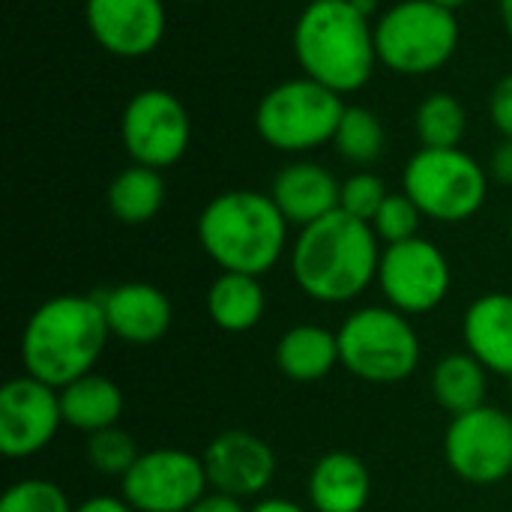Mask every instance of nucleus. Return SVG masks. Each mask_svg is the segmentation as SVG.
Listing matches in <instances>:
<instances>
[{"label":"nucleus","mask_w":512,"mask_h":512,"mask_svg":"<svg viewBox=\"0 0 512 512\" xmlns=\"http://www.w3.org/2000/svg\"><path fill=\"white\" fill-rule=\"evenodd\" d=\"M381 240L369 222L336 210L297 231L288 249L291 279L321 306H345L378 282Z\"/></svg>","instance_id":"f257e3e1"},{"label":"nucleus","mask_w":512,"mask_h":512,"mask_svg":"<svg viewBox=\"0 0 512 512\" xmlns=\"http://www.w3.org/2000/svg\"><path fill=\"white\" fill-rule=\"evenodd\" d=\"M111 330L96 294H54L24 321L18 360L24 375L63 390L96 372Z\"/></svg>","instance_id":"f03ea898"},{"label":"nucleus","mask_w":512,"mask_h":512,"mask_svg":"<svg viewBox=\"0 0 512 512\" xmlns=\"http://www.w3.org/2000/svg\"><path fill=\"white\" fill-rule=\"evenodd\" d=\"M288 219L258 189H228L198 216V243L219 273L267 276L288 255Z\"/></svg>","instance_id":"7ed1b4c3"},{"label":"nucleus","mask_w":512,"mask_h":512,"mask_svg":"<svg viewBox=\"0 0 512 512\" xmlns=\"http://www.w3.org/2000/svg\"><path fill=\"white\" fill-rule=\"evenodd\" d=\"M294 57L306 78L339 96L354 93L378 66L375 27L351 0L306 3L294 24Z\"/></svg>","instance_id":"20e7f679"},{"label":"nucleus","mask_w":512,"mask_h":512,"mask_svg":"<svg viewBox=\"0 0 512 512\" xmlns=\"http://www.w3.org/2000/svg\"><path fill=\"white\" fill-rule=\"evenodd\" d=\"M342 369L366 384L390 387L408 381L423 360L414 321L387 303H369L345 315L336 330Z\"/></svg>","instance_id":"39448f33"},{"label":"nucleus","mask_w":512,"mask_h":512,"mask_svg":"<svg viewBox=\"0 0 512 512\" xmlns=\"http://www.w3.org/2000/svg\"><path fill=\"white\" fill-rule=\"evenodd\" d=\"M489 180V168L462 147H420L402 171V192L426 219L459 225L483 210Z\"/></svg>","instance_id":"423d86ee"},{"label":"nucleus","mask_w":512,"mask_h":512,"mask_svg":"<svg viewBox=\"0 0 512 512\" xmlns=\"http://www.w3.org/2000/svg\"><path fill=\"white\" fill-rule=\"evenodd\" d=\"M345 108L348 105L336 90L306 75L291 78L261 96L255 108V132L279 153H309L333 144Z\"/></svg>","instance_id":"0eeeda50"},{"label":"nucleus","mask_w":512,"mask_h":512,"mask_svg":"<svg viewBox=\"0 0 512 512\" xmlns=\"http://www.w3.org/2000/svg\"><path fill=\"white\" fill-rule=\"evenodd\" d=\"M378 63L396 75H432L459 48L456 12L432 0H402L375 21Z\"/></svg>","instance_id":"6e6552de"},{"label":"nucleus","mask_w":512,"mask_h":512,"mask_svg":"<svg viewBox=\"0 0 512 512\" xmlns=\"http://www.w3.org/2000/svg\"><path fill=\"white\" fill-rule=\"evenodd\" d=\"M378 291L387 306L408 318L441 309L453 288V270L444 249L426 237L384 246L378 267Z\"/></svg>","instance_id":"1a4fd4ad"},{"label":"nucleus","mask_w":512,"mask_h":512,"mask_svg":"<svg viewBox=\"0 0 512 512\" xmlns=\"http://www.w3.org/2000/svg\"><path fill=\"white\" fill-rule=\"evenodd\" d=\"M210 492L204 459L183 447H153L120 480V495L135 512H189Z\"/></svg>","instance_id":"9d476101"},{"label":"nucleus","mask_w":512,"mask_h":512,"mask_svg":"<svg viewBox=\"0 0 512 512\" xmlns=\"http://www.w3.org/2000/svg\"><path fill=\"white\" fill-rule=\"evenodd\" d=\"M120 141L135 165L165 171L177 165L192 141L186 105L162 87L138 90L120 117Z\"/></svg>","instance_id":"9b49d317"},{"label":"nucleus","mask_w":512,"mask_h":512,"mask_svg":"<svg viewBox=\"0 0 512 512\" xmlns=\"http://www.w3.org/2000/svg\"><path fill=\"white\" fill-rule=\"evenodd\" d=\"M447 468L471 486H498L512 474V417L504 408L480 405L450 420L444 432Z\"/></svg>","instance_id":"f8f14e48"},{"label":"nucleus","mask_w":512,"mask_h":512,"mask_svg":"<svg viewBox=\"0 0 512 512\" xmlns=\"http://www.w3.org/2000/svg\"><path fill=\"white\" fill-rule=\"evenodd\" d=\"M60 390L15 375L0 390V453L12 462H24L48 450L63 429Z\"/></svg>","instance_id":"ddd939ff"},{"label":"nucleus","mask_w":512,"mask_h":512,"mask_svg":"<svg viewBox=\"0 0 512 512\" xmlns=\"http://www.w3.org/2000/svg\"><path fill=\"white\" fill-rule=\"evenodd\" d=\"M210 492L237 498V501H258L276 480V453L273 447L246 429L219 432L207 450L201 453Z\"/></svg>","instance_id":"4468645a"},{"label":"nucleus","mask_w":512,"mask_h":512,"mask_svg":"<svg viewBox=\"0 0 512 512\" xmlns=\"http://www.w3.org/2000/svg\"><path fill=\"white\" fill-rule=\"evenodd\" d=\"M84 21L99 48L126 60L156 51L168 27L162 0H87Z\"/></svg>","instance_id":"2eb2a0df"},{"label":"nucleus","mask_w":512,"mask_h":512,"mask_svg":"<svg viewBox=\"0 0 512 512\" xmlns=\"http://www.w3.org/2000/svg\"><path fill=\"white\" fill-rule=\"evenodd\" d=\"M111 330V339H120L132 348L156 345L168 336L174 324V306L168 294L150 282H120L96 294Z\"/></svg>","instance_id":"dca6fc26"},{"label":"nucleus","mask_w":512,"mask_h":512,"mask_svg":"<svg viewBox=\"0 0 512 512\" xmlns=\"http://www.w3.org/2000/svg\"><path fill=\"white\" fill-rule=\"evenodd\" d=\"M342 180L330 168L312 159H297L285 165L270 186V198L294 228H306L339 210Z\"/></svg>","instance_id":"f3484780"},{"label":"nucleus","mask_w":512,"mask_h":512,"mask_svg":"<svg viewBox=\"0 0 512 512\" xmlns=\"http://www.w3.org/2000/svg\"><path fill=\"white\" fill-rule=\"evenodd\" d=\"M372 498V474L351 450L324 453L306 477V507L312 512H363Z\"/></svg>","instance_id":"a211bd4d"},{"label":"nucleus","mask_w":512,"mask_h":512,"mask_svg":"<svg viewBox=\"0 0 512 512\" xmlns=\"http://www.w3.org/2000/svg\"><path fill=\"white\" fill-rule=\"evenodd\" d=\"M462 342L465 351L474 354L489 375L512 378V294L489 291L462 315Z\"/></svg>","instance_id":"6ab92c4d"},{"label":"nucleus","mask_w":512,"mask_h":512,"mask_svg":"<svg viewBox=\"0 0 512 512\" xmlns=\"http://www.w3.org/2000/svg\"><path fill=\"white\" fill-rule=\"evenodd\" d=\"M273 360H276V369L288 381L318 384L327 375H333L336 366H342L336 330L324 324H312V321L294 324L276 339Z\"/></svg>","instance_id":"aec40b11"},{"label":"nucleus","mask_w":512,"mask_h":512,"mask_svg":"<svg viewBox=\"0 0 512 512\" xmlns=\"http://www.w3.org/2000/svg\"><path fill=\"white\" fill-rule=\"evenodd\" d=\"M207 318L216 330L243 336L252 333L267 315V291L258 276L219 273L204 294Z\"/></svg>","instance_id":"412c9836"},{"label":"nucleus","mask_w":512,"mask_h":512,"mask_svg":"<svg viewBox=\"0 0 512 512\" xmlns=\"http://www.w3.org/2000/svg\"><path fill=\"white\" fill-rule=\"evenodd\" d=\"M123 408H126V399H123L120 384L102 372L81 375L78 381H72L60 390L63 423L69 429L81 432L84 438L120 426Z\"/></svg>","instance_id":"4be33fe9"},{"label":"nucleus","mask_w":512,"mask_h":512,"mask_svg":"<svg viewBox=\"0 0 512 512\" xmlns=\"http://www.w3.org/2000/svg\"><path fill=\"white\" fill-rule=\"evenodd\" d=\"M429 384H432L435 402L450 417L468 414V411L486 405V399H489V369L465 348L444 354L432 366Z\"/></svg>","instance_id":"5701e85b"},{"label":"nucleus","mask_w":512,"mask_h":512,"mask_svg":"<svg viewBox=\"0 0 512 512\" xmlns=\"http://www.w3.org/2000/svg\"><path fill=\"white\" fill-rule=\"evenodd\" d=\"M165 204L162 171L147 165H129L108 183V210L123 225H144L159 216Z\"/></svg>","instance_id":"b1692460"},{"label":"nucleus","mask_w":512,"mask_h":512,"mask_svg":"<svg viewBox=\"0 0 512 512\" xmlns=\"http://www.w3.org/2000/svg\"><path fill=\"white\" fill-rule=\"evenodd\" d=\"M333 147L345 162H351L363 171V168L375 165L387 147L384 123L378 120V114L372 108L348 105L342 114V123L333 135Z\"/></svg>","instance_id":"393cba45"},{"label":"nucleus","mask_w":512,"mask_h":512,"mask_svg":"<svg viewBox=\"0 0 512 512\" xmlns=\"http://www.w3.org/2000/svg\"><path fill=\"white\" fill-rule=\"evenodd\" d=\"M414 126L423 147H459L468 129V114L453 93H432L420 102Z\"/></svg>","instance_id":"a878e982"},{"label":"nucleus","mask_w":512,"mask_h":512,"mask_svg":"<svg viewBox=\"0 0 512 512\" xmlns=\"http://www.w3.org/2000/svg\"><path fill=\"white\" fill-rule=\"evenodd\" d=\"M144 450H138V441L114 426V429H105V432H96V435H87L84 441V459L87 465L102 474V477H111V480H123L129 474V468L138 462Z\"/></svg>","instance_id":"bb28decb"},{"label":"nucleus","mask_w":512,"mask_h":512,"mask_svg":"<svg viewBox=\"0 0 512 512\" xmlns=\"http://www.w3.org/2000/svg\"><path fill=\"white\" fill-rule=\"evenodd\" d=\"M66 489L45 477H21L6 486L0 498V512H72Z\"/></svg>","instance_id":"cd10ccee"},{"label":"nucleus","mask_w":512,"mask_h":512,"mask_svg":"<svg viewBox=\"0 0 512 512\" xmlns=\"http://www.w3.org/2000/svg\"><path fill=\"white\" fill-rule=\"evenodd\" d=\"M423 219L426 216L420 213V207L405 192H390L369 225L378 234L381 246H393V243H405L411 237H420Z\"/></svg>","instance_id":"c85d7f7f"},{"label":"nucleus","mask_w":512,"mask_h":512,"mask_svg":"<svg viewBox=\"0 0 512 512\" xmlns=\"http://www.w3.org/2000/svg\"><path fill=\"white\" fill-rule=\"evenodd\" d=\"M387 186L375 171H354L351 177L342 180V192H339V210H345L354 219L372 222L375 213L381 210L384 198H387Z\"/></svg>","instance_id":"c756f323"},{"label":"nucleus","mask_w":512,"mask_h":512,"mask_svg":"<svg viewBox=\"0 0 512 512\" xmlns=\"http://www.w3.org/2000/svg\"><path fill=\"white\" fill-rule=\"evenodd\" d=\"M489 117H492L495 129L504 135V141H512V72L492 87Z\"/></svg>","instance_id":"7c9ffc66"},{"label":"nucleus","mask_w":512,"mask_h":512,"mask_svg":"<svg viewBox=\"0 0 512 512\" xmlns=\"http://www.w3.org/2000/svg\"><path fill=\"white\" fill-rule=\"evenodd\" d=\"M489 177L501 186H512V141H501L489 159Z\"/></svg>","instance_id":"2f4dec72"},{"label":"nucleus","mask_w":512,"mask_h":512,"mask_svg":"<svg viewBox=\"0 0 512 512\" xmlns=\"http://www.w3.org/2000/svg\"><path fill=\"white\" fill-rule=\"evenodd\" d=\"M72 512H135L123 495H93V498H84L81 504H75Z\"/></svg>","instance_id":"473e14b6"},{"label":"nucleus","mask_w":512,"mask_h":512,"mask_svg":"<svg viewBox=\"0 0 512 512\" xmlns=\"http://www.w3.org/2000/svg\"><path fill=\"white\" fill-rule=\"evenodd\" d=\"M189 512H249V507L237 498L219 495V492H207Z\"/></svg>","instance_id":"72a5a7b5"},{"label":"nucleus","mask_w":512,"mask_h":512,"mask_svg":"<svg viewBox=\"0 0 512 512\" xmlns=\"http://www.w3.org/2000/svg\"><path fill=\"white\" fill-rule=\"evenodd\" d=\"M249 512H312L306 504H297L291 498H279V495H264L258 501H252Z\"/></svg>","instance_id":"f704fd0d"},{"label":"nucleus","mask_w":512,"mask_h":512,"mask_svg":"<svg viewBox=\"0 0 512 512\" xmlns=\"http://www.w3.org/2000/svg\"><path fill=\"white\" fill-rule=\"evenodd\" d=\"M501 21H504V30L512 39V0H501Z\"/></svg>","instance_id":"c9c22d12"},{"label":"nucleus","mask_w":512,"mask_h":512,"mask_svg":"<svg viewBox=\"0 0 512 512\" xmlns=\"http://www.w3.org/2000/svg\"><path fill=\"white\" fill-rule=\"evenodd\" d=\"M351 3H354L366 18H372V15L378 12V0H351Z\"/></svg>","instance_id":"e433bc0d"},{"label":"nucleus","mask_w":512,"mask_h":512,"mask_svg":"<svg viewBox=\"0 0 512 512\" xmlns=\"http://www.w3.org/2000/svg\"><path fill=\"white\" fill-rule=\"evenodd\" d=\"M432 3H438V6H444V9H450V12H456V9H462L468 0H432Z\"/></svg>","instance_id":"4c0bfd02"},{"label":"nucleus","mask_w":512,"mask_h":512,"mask_svg":"<svg viewBox=\"0 0 512 512\" xmlns=\"http://www.w3.org/2000/svg\"><path fill=\"white\" fill-rule=\"evenodd\" d=\"M183 3H201V0H183Z\"/></svg>","instance_id":"58836bf2"},{"label":"nucleus","mask_w":512,"mask_h":512,"mask_svg":"<svg viewBox=\"0 0 512 512\" xmlns=\"http://www.w3.org/2000/svg\"><path fill=\"white\" fill-rule=\"evenodd\" d=\"M306 3H318V0H306Z\"/></svg>","instance_id":"ea45409f"},{"label":"nucleus","mask_w":512,"mask_h":512,"mask_svg":"<svg viewBox=\"0 0 512 512\" xmlns=\"http://www.w3.org/2000/svg\"><path fill=\"white\" fill-rule=\"evenodd\" d=\"M510 228H512V216H510Z\"/></svg>","instance_id":"a19ab883"},{"label":"nucleus","mask_w":512,"mask_h":512,"mask_svg":"<svg viewBox=\"0 0 512 512\" xmlns=\"http://www.w3.org/2000/svg\"><path fill=\"white\" fill-rule=\"evenodd\" d=\"M510 387H512V378H510Z\"/></svg>","instance_id":"79ce46f5"}]
</instances>
